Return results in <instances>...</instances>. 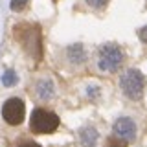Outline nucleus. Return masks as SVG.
<instances>
[{
	"instance_id": "1",
	"label": "nucleus",
	"mask_w": 147,
	"mask_h": 147,
	"mask_svg": "<svg viewBox=\"0 0 147 147\" xmlns=\"http://www.w3.org/2000/svg\"><path fill=\"white\" fill-rule=\"evenodd\" d=\"M96 64L101 72H107V74H112V72H118L119 66L123 64V52L118 44H103L101 48L98 50V55H96Z\"/></svg>"
},
{
	"instance_id": "2",
	"label": "nucleus",
	"mask_w": 147,
	"mask_h": 147,
	"mask_svg": "<svg viewBox=\"0 0 147 147\" xmlns=\"http://www.w3.org/2000/svg\"><path fill=\"white\" fill-rule=\"evenodd\" d=\"M119 88L129 99H140L145 90V76L138 68H129L119 77Z\"/></svg>"
},
{
	"instance_id": "3",
	"label": "nucleus",
	"mask_w": 147,
	"mask_h": 147,
	"mask_svg": "<svg viewBox=\"0 0 147 147\" xmlns=\"http://www.w3.org/2000/svg\"><path fill=\"white\" fill-rule=\"evenodd\" d=\"M59 127V116L46 109H35L30 118V129L37 134H52Z\"/></svg>"
},
{
	"instance_id": "4",
	"label": "nucleus",
	"mask_w": 147,
	"mask_h": 147,
	"mask_svg": "<svg viewBox=\"0 0 147 147\" xmlns=\"http://www.w3.org/2000/svg\"><path fill=\"white\" fill-rule=\"evenodd\" d=\"M24 116H26V107H24V101L22 99L9 98L2 105V118L6 119V123H9V125H20L24 121Z\"/></svg>"
},
{
	"instance_id": "5",
	"label": "nucleus",
	"mask_w": 147,
	"mask_h": 147,
	"mask_svg": "<svg viewBox=\"0 0 147 147\" xmlns=\"http://www.w3.org/2000/svg\"><path fill=\"white\" fill-rule=\"evenodd\" d=\"M112 132H114V136L119 138V140H123V142H127V144H131V142L136 140L138 127H136V123H134V119H132V118L121 116V118H118L116 121H114Z\"/></svg>"
},
{
	"instance_id": "6",
	"label": "nucleus",
	"mask_w": 147,
	"mask_h": 147,
	"mask_svg": "<svg viewBox=\"0 0 147 147\" xmlns=\"http://www.w3.org/2000/svg\"><path fill=\"white\" fill-rule=\"evenodd\" d=\"M35 96L39 98L40 101H50L55 96V85L52 79L48 77H42L35 83Z\"/></svg>"
},
{
	"instance_id": "7",
	"label": "nucleus",
	"mask_w": 147,
	"mask_h": 147,
	"mask_svg": "<svg viewBox=\"0 0 147 147\" xmlns=\"http://www.w3.org/2000/svg\"><path fill=\"white\" fill-rule=\"evenodd\" d=\"M98 140H99V132L96 131V127L85 125L79 129V142L83 147H96Z\"/></svg>"
},
{
	"instance_id": "8",
	"label": "nucleus",
	"mask_w": 147,
	"mask_h": 147,
	"mask_svg": "<svg viewBox=\"0 0 147 147\" xmlns=\"http://www.w3.org/2000/svg\"><path fill=\"white\" fill-rule=\"evenodd\" d=\"M66 59L70 61L72 64H83L86 61V52L83 48V44H72L66 48Z\"/></svg>"
},
{
	"instance_id": "9",
	"label": "nucleus",
	"mask_w": 147,
	"mask_h": 147,
	"mask_svg": "<svg viewBox=\"0 0 147 147\" xmlns=\"http://www.w3.org/2000/svg\"><path fill=\"white\" fill-rule=\"evenodd\" d=\"M17 81H18V77H17V74L13 72V70H7V72L2 76V83H4L6 86H13V85H17Z\"/></svg>"
},
{
	"instance_id": "10",
	"label": "nucleus",
	"mask_w": 147,
	"mask_h": 147,
	"mask_svg": "<svg viewBox=\"0 0 147 147\" xmlns=\"http://www.w3.org/2000/svg\"><path fill=\"white\" fill-rule=\"evenodd\" d=\"M125 145H127V142L119 140L118 136H112V138H109V140H107V144H105V147H125Z\"/></svg>"
},
{
	"instance_id": "11",
	"label": "nucleus",
	"mask_w": 147,
	"mask_h": 147,
	"mask_svg": "<svg viewBox=\"0 0 147 147\" xmlns=\"http://www.w3.org/2000/svg\"><path fill=\"white\" fill-rule=\"evenodd\" d=\"M28 4V0H11V4H9V7L13 9V11H20V9H24Z\"/></svg>"
},
{
	"instance_id": "12",
	"label": "nucleus",
	"mask_w": 147,
	"mask_h": 147,
	"mask_svg": "<svg viewBox=\"0 0 147 147\" xmlns=\"http://www.w3.org/2000/svg\"><path fill=\"white\" fill-rule=\"evenodd\" d=\"M85 2L88 4L90 7L99 9V7H105V6H107V2H109V0H85Z\"/></svg>"
},
{
	"instance_id": "13",
	"label": "nucleus",
	"mask_w": 147,
	"mask_h": 147,
	"mask_svg": "<svg viewBox=\"0 0 147 147\" xmlns=\"http://www.w3.org/2000/svg\"><path fill=\"white\" fill-rule=\"evenodd\" d=\"M99 86H88V88H86V94H88V98L90 99H96L99 96Z\"/></svg>"
},
{
	"instance_id": "14",
	"label": "nucleus",
	"mask_w": 147,
	"mask_h": 147,
	"mask_svg": "<svg viewBox=\"0 0 147 147\" xmlns=\"http://www.w3.org/2000/svg\"><path fill=\"white\" fill-rule=\"evenodd\" d=\"M138 37H140V40L144 44H147V26H144L140 31H138Z\"/></svg>"
},
{
	"instance_id": "15",
	"label": "nucleus",
	"mask_w": 147,
	"mask_h": 147,
	"mask_svg": "<svg viewBox=\"0 0 147 147\" xmlns=\"http://www.w3.org/2000/svg\"><path fill=\"white\" fill-rule=\"evenodd\" d=\"M20 147H40V145L35 144V142H26V144H22Z\"/></svg>"
}]
</instances>
